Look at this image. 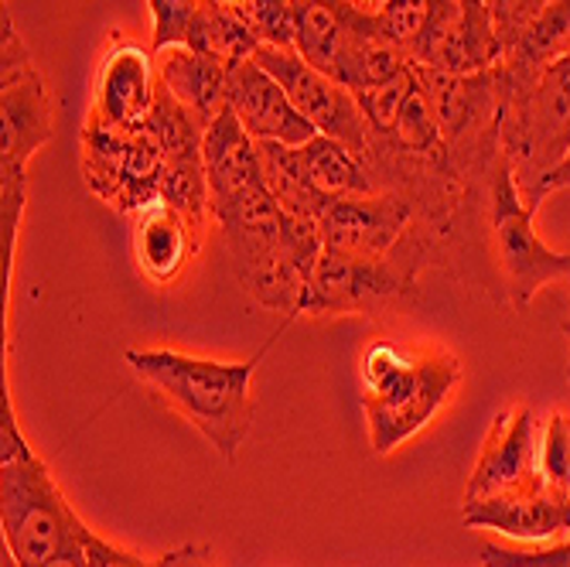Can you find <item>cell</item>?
<instances>
[{
  "label": "cell",
  "mask_w": 570,
  "mask_h": 567,
  "mask_svg": "<svg viewBox=\"0 0 570 567\" xmlns=\"http://www.w3.org/2000/svg\"><path fill=\"white\" fill-rule=\"evenodd\" d=\"M277 339V335H274ZM274 339L243 363H223V359L185 355L175 349H130L127 366L137 380H144L171 410L198 428L219 458L233 461L249 438L253 428V377Z\"/></svg>",
  "instance_id": "cell-1"
},
{
  "label": "cell",
  "mask_w": 570,
  "mask_h": 567,
  "mask_svg": "<svg viewBox=\"0 0 570 567\" xmlns=\"http://www.w3.org/2000/svg\"><path fill=\"white\" fill-rule=\"evenodd\" d=\"M499 147L530 209L543 205L547 178L570 158V56L543 66H495Z\"/></svg>",
  "instance_id": "cell-2"
},
{
  "label": "cell",
  "mask_w": 570,
  "mask_h": 567,
  "mask_svg": "<svg viewBox=\"0 0 570 567\" xmlns=\"http://www.w3.org/2000/svg\"><path fill=\"white\" fill-rule=\"evenodd\" d=\"M0 527L21 567H41L82 544L86 524L28 444L4 380L0 397Z\"/></svg>",
  "instance_id": "cell-3"
},
{
  "label": "cell",
  "mask_w": 570,
  "mask_h": 567,
  "mask_svg": "<svg viewBox=\"0 0 570 567\" xmlns=\"http://www.w3.org/2000/svg\"><path fill=\"white\" fill-rule=\"evenodd\" d=\"M358 370L362 410H366L370 444L376 454H390L413 434H421L461 383L458 355L438 345L406 349L380 339L362 352Z\"/></svg>",
  "instance_id": "cell-4"
},
{
  "label": "cell",
  "mask_w": 570,
  "mask_h": 567,
  "mask_svg": "<svg viewBox=\"0 0 570 567\" xmlns=\"http://www.w3.org/2000/svg\"><path fill=\"white\" fill-rule=\"evenodd\" d=\"M489 209H492V239H495V261L505 277L509 304L515 312L523 307L553 281H567L570 274V253H557L537 233V209H530L520 182H515L505 154L489 178Z\"/></svg>",
  "instance_id": "cell-5"
},
{
  "label": "cell",
  "mask_w": 570,
  "mask_h": 567,
  "mask_svg": "<svg viewBox=\"0 0 570 567\" xmlns=\"http://www.w3.org/2000/svg\"><path fill=\"white\" fill-rule=\"evenodd\" d=\"M0 168H28L31 154H38L56 130L48 82L8 8L0 14Z\"/></svg>",
  "instance_id": "cell-6"
},
{
  "label": "cell",
  "mask_w": 570,
  "mask_h": 567,
  "mask_svg": "<svg viewBox=\"0 0 570 567\" xmlns=\"http://www.w3.org/2000/svg\"><path fill=\"white\" fill-rule=\"evenodd\" d=\"M253 62H261L291 96L294 110L325 137L342 140L355 154L370 158V124L362 117L358 99L348 86L332 79L328 72L315 69L307 59H301L297 48H277L261 45L253 51Z\"/></svg>",
  "instance_id": "cell-7"
},
{
  "label": "cell",
  "mask_w": 570,
  "mask_h": 567,
  "mask_svg": "<svg viewBox=\"0 0 570 567\" xmlns=\"http://www.w3.org/2000/svg\"><path fill=\"white\" fill-rule=\"evenodd\" d=\"M540 486H547L540 476V424L530 407H509L492 418L461 502L515 496Z\"/></svg>",
  "instance_id": "cell-8"
},
{
  "label": "cell",
  "mask_w": 570,
  "mask_h": 567,
  "mask_svg": "<svg viewBox=\"0 0 570 567\" xmlns=\"http://www.w3.org/2000/svg\"><path fill=\"white\" fill-rule=\"evenodd\" d=\"M291 8L301 59L348 86L358 56L380 35L376 14L362 11L352 0H291Z\"/></svg>",
  "instance_id": "cell-9"
},
{
  "label": "cell",
  "mask_w": 570,
  "mask_h": 567,
  "mask_svg": "<svg viewBox=\"0 0 570 567\" xmlns=\"http://www.w3.org/2000/svg\"><path fill=\"white\" fill-rule=\"evenodd\" d=\"M158 96H161V76H158V62H154V51L140 48L124 35H114L96 69L89 117L120 130H134L154 114Z\"/></svg>",
  "instance_id": "cell-10"
},
{
  "label": "cell",
  "mask_w": 570,
  "mask_h": 567,
  "mask_svg": "<svg viewBox=\"0 0 570 567\" xmlns=\"http://www.w3.org/2000/svg\"><path fill=\"white\" fill-rule=\"evenodd\" d=\"M410 226V202L396 195L335 198L318 219L325 253L352 261H390Z\"/></svg>",
  "instance_id": "cell-11"
},
{
  "label": "cell",
  "mask_w": 570,
  "mask_h": 567,
  "mask_svg": "<svg viewBox=\"0 0 570 567\" xmlns=\"http://www.w3.org/2000/svg\"><path fill=\"white\" fill-rule=\"evenodd\" d=\"M410 274L396 271V261H352V256L325 253L311 274L301 315H355L373 312L386 297H393Z\"/></svg>",
  "instance_id": "cell-12"
},
{
  "label": "cell",
  "mask_w": 570,
  "mask_h": 567,
  "mask_svg": "<svg viewBox=\"0 0 570 567\" xmlns=\"http://www.w3.org/2000/svg\"><path fill=\"white\" fill-rule=\"evenodd\" d=\"M229 110L243 124V130L256 144H284V147H301L315 140L318 130L311 127L297 110L284 86L261 66V62H239L229 69Z\"/></svg>",
  "instance_id": "cell-13"
},
{
  "label": "cell",
  "mask_w": 570,
  "mask_h": 567,
  "mask_svg": "<svg viewBox=\"0 0 570 567\" xmlns=\"http://www.w3.org/2000/svg\"><path fill=\"white\" fill-rule=\"evenodd\" d=\"M461 520L472 530H492L523 544L560 540L570 534V492L540 486L515 496L461 502Z\"/></svg>",
  "instance_id": "cell-14"
},
{
  "label": "cell",
  "mask_w": 570,
  "mask_h": 567,
  "mask_svg": "<svg viewBox=\"0 0 570 567\" xmlns=\"http://www.w3.org/2000/svg\"><path fill=\"white\" fill-rule=\"evenodd\" d=\"M198 243V226L171 202L154 198L134 213V261L150 284H171Z\"/></svg>",
  "instance_id": "cell-15"
},
{
  "label": "cell",
  "mask_w": 570,
  "mask_h": 567,
  "mask_svg": "<svg viewBox=\"0 0 570 567\" xmlns=\"http://www.w3.org/2000/svg\"><path fill=\"white\" fill-rule=\"evenodd\" d=\"M154 62H158L161 86L202 124V130L229 107V69L219 66L216 59L202 56V51L188 45H175L165 51H154Z\"/></svg>",
  "instance_id": "cell-16"
},
{
  "label": "cell",
  "mask_w": 570,
  "mask_h": 567,
  "mask_svg": "<svg viewBox=\"0 0 570 567\" xmlns=\"http://www.w3.org/2000/svg\"><path fill=\"white\" fill-rule=\"evenodd\" d=\"M297 162H301L307 182L315 185L328 202L376 192V178L370 172L366 154H355L352 147H345L335 137L318 134L315 140L301 144L297 147Z\"/></svg>",
  "instance_id": "cell-17"
},
{
  "label": "cell",
  "mask_w": 570,
  "mask_h": 567,
  "mask_svg": "<svg viewBox=\"0 0 570 567\" xmlns=\"http://www.w3.org/2000/svg\"><path fill=\"white\" fill-rule=\"evenodd\" d=\"M188 48L202 51V56L216 59L226 69H236L239 62L253 59V51L261 48V38L249 31V25L219 0H209L198 21L191 25Z\"/></svg>",
  "instance_id": "cell-18"
},
{
  "label": "cell",
  "mask_w": 570,
  "mask_h": 567,
  "mask_svg": "<svg viewBox=\"0 0 570 567\" xmlns=\"http://www.w3.org/2000/svg\"><path fill=\"white\" fill-rule=\"evenodd\" d=\"M438 0H386L383 8H376V31L386 45L400 48L403 56L413 62V51H417L431 18H434Z\"/></svg>",
  "instance_id": "cell-19"
},
{
  "label": "cell",
  "mask_w": 570,
  "mask_h": 567,
  "mask_svg": "<svg viewBox=\"0 0 570 567\" xmlns=\"http://www.w3.org/2000/svg\"><path fill=\"white\" fill-rule=\"evenodd\" d=\"M24 202H28V168H0V256H4V297L11 294Z\"/></svg>",
  "instance_id": "cell-20"
},
{
  "label": "cell",
  "mask_w": 570,
  "mask_h": 567,
  "mask_svg": "<svg viewBox=\"0 0 570 567\" xmlns=\"http://www.w3.org/2000/svg\"><path fill=\"white\" fill-rule=\"evenodd\" d=\"M209 0H147L150 8V51H165L175 45H188L191 25L205 11Z\"/></svg>",
  "instance_id": "cell-21"
},
{
  "label": "cell",
  "mask_w": 570,
  "mask_h": 567,
  "mask_svg": "<svg viewBox=\"0 0 570 567\" xmlns=\"http://www.w3.org/2000/svg\"><path fill=\"white\" fill-rule=\"evenodd\" d=\"M540 476L550 489L570 492V418L563 410L540 424Z\"/></svg>",
  "instance_id": "cell-22"
},
{
  "label": "cell",
  "mask_w": 570,
  "mask_h": 567,
  "mask_svg": "<svg viewBox=\"0 0 570 567\" xmlns=\"http://www.w3.org/2000/svg\"><path fill=\"white\" fill-rule=\"evenodd\" d=\"M236 14L261 38V45L294 48V8L291 0H246Z\"/></svg>",
  "instance_id": "cell-23"
},
{
  "label": "cell",
  "mask_w": 570,
  "mask_h": 567,
  "mask_svg": "<svg viewBox=\"0 0 570 567\" xmlns=\"http://www.w3.org/2000/svg\"><path fill=\"white\" fill-rule=\"evenodd\" d=\"M557 0H485V8L495 21L499 41H502V56L523 38V31L550 8Z\"/></svg>",
  "instance_id": "cell-24"
},
{
  "label": "cell",
  "mask_w": 570,
  "mask_h": 567,
  "mask_svg": "<svg viewBox=\"0 0 570 567\" xmlns=\"http://www.w3.org/2000/svg\"><path fill=\"white\" fill-rule=\"evenodd\" d=\"M82 550H86L89 567H161V557H158V560H144V557H137V554H130V550L110 544V540L96 537L89 527H86V534H82Z\"/></svg>",
  "instance_id": "cell-25"
},
{
  "label": "cell",
  "mask_w": 570,
  "mask_h": 567,
  "mask_svg": "<svg viewBox=\"0 0 570 567\" xmlns=\"http://www.w3.org/2000/svg\"><path fill=\"white\" fill-rule=\"evenodd\" d=\"M161 567H216V554L205 544H185L161 557Z\"/></svg>",
  "instance_id": "cell-26"
},
{
  "label": "cell",
  "mask_w": 570,
  "mask_h": 567,
  "mask_svg": "<svg viewBox=\"0 0 570 567\" xmlns=\"http://www.w3.org/2000/svg\"><path fill=\"white\" fill-rule=\"evenodd\" d=\"M41 567H89V560H86V550H82V544H79V547H72V550H66V554H59V557H51V560L41 564Z\"/></svg>",
  "instance_id": "cell-27"
},
{
  "label": "cell",
  "mask_w": 570,
  "mask_h": 567,
  "mask_svg": "<svg viewBox=\"0 0 570 567\" xmlns=\"http://www.w3.org/2000/svg\"><path fill=\"white\" fill-rule=\"evenodd\" d=\"M563 188H570V158L547 178V185H543V198L550 195V192H563Z\"/></svg>",
  "instance_id": "cell-28"
},
{
  "label": "cell",
  "mask_w": 570,
  "mask_h": 567,
  "mask_svg": "<svg viewBox=\"0 0 570 567\" xmlns=\"http://www.w3.org/2000/svg\"><path fill=\"white\" fill-rule=\"evenodd\" d=\"M0 567H21V564L14 560V554H11L8 547H0Z\"/></svg>",
  "instance_id": "cell-29"
},
{
  "label": "cell",
  "mask_w": 570,
  "mask_h": 567,
  "mask_svg": "<svg viewBox=\"0 0 570 567\" xmlns=\"http://www.w3.org/2000/svg\"><path fill=\"white\" fill-rule=\"evenodd\" d=\"M464 8H472V11H479V8H485V0H461Z\"/></svg>",
  "instance_id": "cell-30"
},
{
  "label": "cell",
  "mask_w": 570,
  "mask_h": 567,
  "mask_svg": "<svg viewBox=\"0 0 570 567\" xmlns=\"http://www.w3.org/2000/svg\"><path fill=\"white\" fill-rule=\"evenodd\" d=\"M563 335H567V342H570V319H567V325H563ZM567 380H570V355H567Z\"/></svg>",
  "instance_id": "cell-31"
},
{
  "label": "cell",
  "mask_w": 570,
  "mask_h": 567,
  "mask_svg": "<svg viewBox=\"0 0 570 567\" xmlns=\"http://www.w3.org/2000/svg\"><path fill=\"white\" fill-rule=\"evenodd\" d=\"M219 4H226V8H233V11H236V8H243V4H246V0H219Z\"/></svg>",
  "instance_id": "cell-32"
},
{
  "label": "cell",
  "mask_w": 570,
  "mask_h": 567,
  "mask_svg": "<svg viewBox=\"0 0 570 567\" xmlns=\"http://www.w3.org/2000/svg\"><path fill=\"white\" fill-rule=\"evenodd\" d=\"M366 4H373V11H376V8H383V4H386V0H366Z\"/></svg>",
  "instance_id": "cell-33"
},
{
  "label": "cell",
  "mask_w": 570,
  "mask_h": 567,
  "mask_svg": "<svg viewBox=\"0 0 570 567\" xmlns=\"http://www.w3.org/2000/svg\"><path fill=\"white\" fill-rule=\"evenodd\" d=\"M567 253H570V250H567ZM567 284H570V274H567Z\"/></svg>",
  "instance_id": "cell-34"
}]
</instances>
